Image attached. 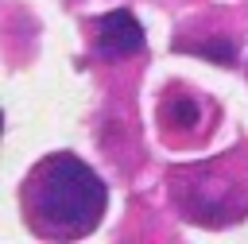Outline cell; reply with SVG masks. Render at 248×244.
Listing matches in <instances>:
<instances>
[{
    "label": "cell",
    "instance_id": "5",
    "mask_svg": "<svg viewBox=\"0 0 248 244\" xmlns=\"http://www.w3.org/2000/svg\"><path fill=\"white\" fill-rule=\"evenodd\" d=\"M194 50H202V58H213V62H221V66H232V62H236L232 43H225V39H205V43H194Z\"/></svg>",
    "mask_w": 248,
    "mask_h": 244
},
{
    "label": "cell",
    "instance_id": "2",
    "mask_svg": "<svg viewBox=\"0 0 248 244\" xmlns=\"http://www.w3.org/2000/svg\"><path fill=\"white\" fill-rule=\"evenodd\" d=\"M236 159H221L178 174L182 213L202 225H229L248 209V170H232Z\"/></svg>",
    "mask_w": 248,
    "mask_h": 244
},
{
    "label": "cell",
    "instance_id": "1",
    "mask_svg": "<svg viewBox=\"0 0 248 244\" xmlns=\"http://www.w3.org/2000/svg\"><path fill=\"white\" fill-rule=\"evenodd\" d=\"M105 182L74 155H50L27 174V221L43 236H85L105 213Z\"/></svg>",
    "mask_w": 248,
    "mask_h": 244
},
{
    "label": "cell",
    "instance_id": "3",
    "mask_svg": "<svg viewBox=\"0 0 248 244\" xmlns=\"http://www.w3.org/2000/svg\"><path fill=\"white\" fill-rule=\"evenodd\" d=\"M97 54L105 62H116V58H128L136 50H143V27L136 23L132 12H108L97 19V39H93Z\"/></svg>",
    "mask_w": 248,
    "mask_h": 244
},
{
    "label": "cell",
    "instance_id": "4",
    "mask_svg": "<svg viewBox=\"0 0 248 244\" xmlns=\"http://www.w3.org/2000/svg\"><path fill=\"white\" fill-rule=\"evenodd\" d=\"M163 116H167V128H194V120H198V101L194 97H182V93H174L170 101H167V108H163Z\"/></svg>",
    "mask_w": 248,
    "mask_h": 244
}]
</instances>
